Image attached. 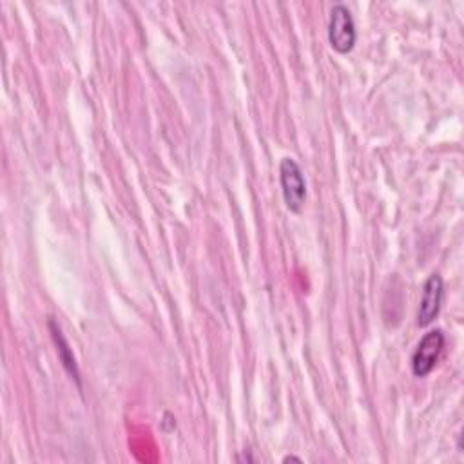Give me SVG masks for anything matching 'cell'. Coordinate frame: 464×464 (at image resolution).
Instances as JSON below:
<instances>
[{
    "instance_id": "obj_4",
    "label": "cell",
    "mask_w": 464,
    "mask_h": 464,
    "mask_svg": "<svg viewBox=\"0 0 464 464\" xmlns=\"http://www.w3.org/2000/svg\"><path fill=\"white\" fill-rule=\"evenodd\" d=\"M442 295H444V283L439 274H431L424 286H422V299L419 304L417 312V324L419 326H428L435 321V317L440 312L442 304Z\"/></svg>"
},
{
    "instance_id": "obj_1",
    "label": "cell",
    "mask_w": 464,
    "mask_h": 464,
    "mask_svg": "<svg viewBox=\"0 0 464 464\" xmlns=\"http://www.w3.org/2000/svg\"><path fill=\"white\" fill-rule=\"evenodd\" d=\"M279 183L285 205L290 212L299 214L306 199V181L301 167L294 158H283L279 163Z\"/></svg>"
},
{
    "instance_id": "obj_3",
    "label": "cell",
    "mask_w": 464,
    "mask_h": 464,
    "mask_svg": "<svg viewBox=\"0 0 464 464\" xmlns=\"http://www.w3.org/2000/svg\"><path fill=\"white\" fill-rule=\"evenodd\" d=\"M444 332L435 328L424 334L411 355V372L417 377H426L437 364L444 348Z\"/></svg>"
},
{
    "instance_id": "obj_5",
    "label": "cell",
    "mask_w": 464,
    "mask_h": 464,
    "mask_svg": "<svg viewBox=\"0 0 464 464\" xmlns=\"http://www.w3.org/2000/svg\"><path fill=\"white\" fill-rule=\"evenodd\" d=\"M49 332H51V337L54 341V346H56V353H58V359L62 361V366L65 368V372L76 381V384L80 386L82 381H80V370H78V364H76V359H74V353L62 332V328L58 326V323L54 319H49Z\"/></svg>"
},
{
    "instance_id": "obj_2",
    "label": "cell",
    "mask_w": 464,
    "mask_h": 464,
    "mask_svg": "<svg viewBox=\"0 0 464 464\" xmlns=\"http://www.w3.org/2000/svg\"><path fill=\"white\" fill-rule=\"evenodd\" d=\"M357 40L355 22L350 9L344 4H335L328 20V42L339 54H346L353 49Z\"/></svg>"
},
{
    "instance_id": "obj_6",
    "label": "cell",
    "mask_w": 464,
    "mask_h": 464,
    "mask_svg": "<svg viewBox=\"0 0 464 464\" xmlns=\"http://www.w3.org/2000/svg\"><path fill=\"white\" fill-rule=\"evenodd\" d=\"M290 460H292V462H301V459H299V457H294V455H288V457L283 459V462H290Z\"/></svg>"
}]
</instances>
